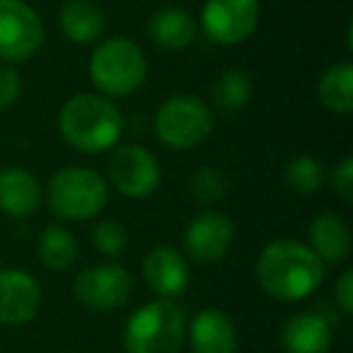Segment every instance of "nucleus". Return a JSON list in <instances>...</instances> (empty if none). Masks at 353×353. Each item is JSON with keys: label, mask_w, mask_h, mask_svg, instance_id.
I'll return each mask as SVG.
<instances>
[{"label": "nucleus", "mask_w": 353, "mask_h": 353, "mask_svg": "<svg viewBox=\"0 0 353 353\" xmlns=\"http://www.w3.org/2000/svg\"><path fill=\"white\" fill-rule=\"evenodd\" d=\"M199 25L192 12L182 8H162L148 20V37L155 46L167 51H182L194 44Z\"/></svg>", "instance_id": "17"}, {"label": "nucleus", "mask_w": 353, "mask_h": 353, "mask_svg": "<svg viewBox=\"0 0 353 353\" xmlns=\"http://www.w3.org/2000/svg\"><path fill=\"white\" fill-rule=\"evenodd\" d=\"M143 279L157 298H176L189 285L187 259L172 247H152L143 259Z\"/></svg>", "instance_id": "13"}, {"label": "nucleus", "mask_w": 353, "mask_h": 353, "mask_svg": "<svg viewBox=\"0 0 353 353\" xmlns=\"http://www.w3.org/2000/svg\"><path fill=\"white\" fill-rule=\"evenodd\" d=\"M92 242H94V250L97 252H102V254H107V256H117L126 250L128 232L121 223L102 221V223H97V228H94Z\"/></svg>", "instance_id": "25"}, {"label": "nucleus", "mask_w": 353, "mask_h": 353, "mask_svg": "<svg viewBox=\"0 0 353 353\" xmlns=\"http://www.w3.org/2000/svg\"><path fill=\"white\" fill-rule=\"evenodd\" d=\"M332 187L341 196L343 203L353 201V157H343L336 165L332 174Z\"/></svg>", "instance_id": "27"}, {"label": "nucleus", "mask_w": 353, "mask_h": 353, "mask_svg": "<svg viewBox=\"0 0 353 353\" xmlns=\"http://www.w3.org/2000/svg\"><path fill=\"white\" fill-rule=\"evenodd\" d=\"M133 290V279L119 264H97L85 269L75 279V298L80 305L94 312H112L126 305Z\"/></svg>", "instance_id": "10"}, {"label": "nucleus", "mask_w": 353, "mask_h": 353, "mask_svg": "<svg viewBox=\"0 0 353 353\" xmlns=\"http://www.w3.org/2000/svg\"><path fill=\"white\" fill-rule=\"evenodd\" d=\"M41 285L22 269H0V324L20 327L37 317L41 307Z\"/></svg>", "instance_id": "11"}, {"label": "nucleus", "mask_w": 353, "mask_h": 353, "mask_svg": "<svg viewBox=\"0 0 353 353\" xmlns=\"http://www.w3.org/2000/svg\"><path fill=\"white\" fill-rule=\"evenodd\" d=\"M20 92H22V80L20 73L15 70V65L0 63V114L17 102Z\"/></svg>", "instance_id": "26"}, {"label": "nucleus", "mask_w": 353, "mask_h": 353, "mask_svg": "<svg viewBox=\"0 0 353 353\" xmlns=\"http://www.w3.org/2000/svg\"><path fill=\"white\" fill-rule=\"evenodd\" d=\"M59 25L73 44L88 46L102 37L104 12L92 0H68L59 12Z\"/></svg>", "instance_id": "19"}, {"label": "nucleus", "mask_w": 353, "mask_h": 353, "mask_svg": "<svg viewBox=\"0 0 353 353\" xmlns=\"http://www.w3.org/2000/svg\"><path fill=\"white\" fill-rule=\"evenodd\" d=\"M121 112L109 97L99 92L73 94L61 107L59 131L68 145L80 152L112 150L121 138Z\"/></svg>", "instance_id": "2"}, {"label": "nucleus", "mask_w": 353, "mask_h": 353, "mask_svg": "<svg viewBox=\"0 0 353 353\" xmlns=\"http://www.w3.org/2000/svg\"><path fill=\"white\" fill-rule=\"evenodd\" d=\"M252 94H254V83H252L250 73L242 68L223 70L211 85V102L223 117H232V114L242 112L250 104Z\"/></svg>", "instance_id": "20"}, {"label": "nucleus", "mask_w": 353, "mask_h": 353, "mask_svg": "<svg viewBox=\"0 0 353 353\" xmlns=\"http://www.w3.org/2000/svg\"><path fill=\"white\" fill-rule=\"evenodd\" d=\"M148 61L143 49L126 37H112L94 46L90 56V78L104 97H123L145 83Z\"/></svg>", "instance_id": "4"}, {"label": "nucleus", "mask_w": 353, "mask_h": 353, "mask_svg": "<svg viewBox=\"0 0 353 353\" xmlns=\"http://www.w3.org/2000/svg\"><path fill=\"white\" fill-rule=\"evenodd\" d=\"M235 237L232 221L225 213H199L184 232V250L199 264H216L228 254Z\"/></svg>", "instance_id": "12"}, {"label": "nucleus", "mask_w": 353, "mask_h": 353, "mask_svg": "<svg viewBox=\"0 0 353 353\" xmlns=\"http://www.w3.org/2000/svg\"><path fill=\"white\" fill-rule=\"evenodd\" d=\"M334 298H336L343 314L353 312V271L351 269L343 271L341 279L336 281V293H334Z\"/></svg>", "instance_id": "28"}, {"label": "nucleus", "mask_w": 353, "mask_h": 353, "mask_svg": "<svg viewBox=\"0 0 353 353\" xmlns=\"http://www.w3.org/2000/svg\"><path fill=\"white\" fill-rule=\"evenodd\" d=\"M332 324L319 312L293 314L281 329V346L285 353H327L332 346Z\"/></svg>", "instance_id": "15"}, {"label": "nucleus", "mask_w": 353, "mask_h": 353, "mask_svg": "<svg viewBox=\"0 0 353 353\" xmlns=\"http://www.w3.org/2000/svg\"><path fill=\"white\" fill-rule=\"evenodd\" d=\"M256 276L271 298L281 303H298L322 285L324 261L303 242L276 240L259 254Z\"/></svg>", "instance_id": "1"}, {"label": "nucleus", "mask_w": 353, "mask_h": 353, "mask_svg": "<svg viewBox=\"0 0 353 353\" xmlns=\"http://www.w3.org/2000/svg\"><path fill=\"white\" fill-rule=\"evenodd\" d=\"M310 250L324 261V264H341L351 252V230L346 221L334 213H319L310 223Z\"/></svg>", "instance_id": "18"}, {"label": "nucleus", "mask_w": 353, "mask_h": 353, "mask_svg": "<svg viewBox=\"0 0 353 353\" xmlns=\"http://www.w3.org/2000/svg\"><path fill=\"white\" fill-rule=\"evenodd\" d=\"M187 339L184 312L170 298L150 300L123 327L126 353H176Z\"/></svg>", "instance_id": "3"}, {"label": "nucleus", "mask_w": 353, "mask_h": 353, "mask_svg": "<svg viewBox=\"0 0 353 353\" xmlns=\"http://www.w3.org/2000/svg\"><path fill=\"white\" fill-rule=\"evenodd\" d=\"M319 102L334 114H351L353 109V65L334 63L322 73L317 85Z\"/></svg>", "instance_id": "21"}, {"label": "nucleus", "mask_w": 353, "mask_h": 353, "mask_svg": "<svg viewBox=\"0 0 353 353\" xmlns=\"http://www.w3.org/2000/svg\"><path fill=\"white\" fill-rule=\"evenodd\" d=\"M39 261L51 271H65L78 259V240L63 225H49L37 242Z\"/></svg>", "instance_id": "22"}, {"label": "nucleus", "mask_w": 353, "mask_h": 353, "mask_svg": "<svg viewBox=\"0 0 353 353\" xmlns=\"http://www.w3.org/2000/svg\"><path fill=\"white\" fill-rule=\"evenodd\" d=\"M109 179L126 199H148L160 187V165L148 148L128 143L114 150L109 160Z\"/></svg>", "instance_id": "9"}, {"label": "nucleus", "mask_w": 353, "mask_h": 353, "mask_svg": "<svg viewBox=\"0 0 353 353\" xmlns=\"http://www.w3.org/2000/svg\"><path fill=\"white\" fill-rule=\"evenodd\" d=\"M327 182V172H324L322 162L312 155H295L285 162L283 167V184L290 192L300 194V196H310V194L319 192Z\"/></svg>", "instance_id": "23"}, {"label": "nucleus", "mask_w": 353, "mask_h": 353, "mask_svg": "<svg viewBox=\"0 0 353 353\" xmlns=\"http://www.w3.org/2000/svg\"><path fill=\"white\" fill-rule=\"evenodd\" d=\"M155 133L172 150H192L213 133V112L194 94H174L157 109Z\"/></svg>", "instance_id": "6"}, {"label": "nucleus", "mask_w": 353, "mask_h": 353, "mask_svg": "<svg viewBox=\"0 0 353 353\" xmlns=\"http://www.w3.org/2000/svg\"><path fill=\"white\" fill-rule=\"evenodd\" d=\"M51 211L63 221H88L104 211L109 187L90 167H63L46 187Z\"/></svg>", "instance_id": "5"}, {"label": "nucleus", "mask_w": 353, "mask_h": 353, "mask_svg": "<svg viewBox=\"0 0 353 353\" xmlns=\"http://www.w3.org/2000/svg\"><path fill=\"white\" fill-rule=\"evenodd\" d=\"M41 206V184L30 170L10 167L0 172V211L12 218H30Z\"/></svg>", "instance_id": "16"}, {"label": "nucleus", "mask_w": 353, "mask_h": 353, "mask_svg": "<svg viewBox=\"0 0 353 353\" xmlns=\"http://www.w3.org/2000/svg\"><path fill=\"white\" fill-rule=\"evenodd\" d=\"M259 15V0H206L201 10V30L213 44L235 46L254 34Z\"/></svg>", "instance_id": "8"}, {"label": "nucleus", "mask_w": 353, "mask_h": 353, "mask_svg": "<svg viewBox=\"0 0 353 353\" xmlns=\"http://www.w3.org/2000/svg\"><path fill=\"white\" fill-rule=\"evenodd\" d=\"M189 192L196 201L201 203H216L225 196L228 179L216 167H199L189 179Z\"/></svg>", "instance_id": "24"}, {"label": "nucleus", "mask_w": 353, "mask_h": 353, "mask_svg": "<svg viewBox=\"0 0 353 353\" xmlns=\"http://www.w3.org/2000/svg\"><path fill=\"white\" fill-rule=\"evenodd\" d=\"M192 353H237V332L230 314L206 307L194 314L187 327Z\"/></svg>", "instance_id": "14"}, {"label": "nucleus", "mask_w": 353, "mask_h": 353, "mask_svg": "<svg viewBox=\"0 0 353 353\" xmlns=\"http://www.w3.org/2000/svg\"><path fill=\"white\" fill-rule=\"evenodd\" d=\"M44 22L25 0H0V61L25 63L44 44Z\"/></svg>", "instance_id": "7"}]
</instances>
